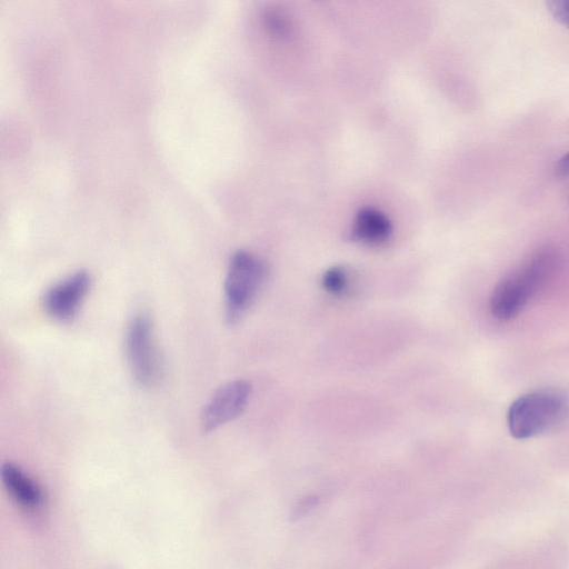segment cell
Instances as JSON below:
<instances>
[{
  "label": "cell",
  "instance_id": "cell-1",
  "mask_svg": "<svg viewBox=\"0 0 569 569\" xmlns=\"http://www.w3.org/2000/svg\"><path fill=\"white\" fill-rule=\"evenodd\" d=\"M559 262L558 252L550 247L530 254L496 284L489 301L492 317L500 321L517 317L553 277Z\"/></svg>",
  "mask_w": 569,
  "mask_h": 569
},
{
  "label": "cell",
  "instance_id": "cell-2",
  "mask_svg": "<svg viewBox=\"0 0 569 569\" xmlns=\"http://www.w3.org/2000/svg\"><path fill=\"white\" fill-rule=\"evenodd\" d=\"M567 411L565 398L551 390L526 393L508 409L507 423L516 439L535 437L562 420Z\"/></svg>",
  "mask_w": 569,
  "mask_h": 569
},
{
  "label": "cell",
  "instance_id": "cell-3",
  "mask_svg": "<svg viewBox=\"0 0 569 569\" xmlns=\"http://www.w3.org/2000/svg\"><path fill=\"white\" fill-rule=\"evenodd\" d=\"M266 277L267 267L259 257L244 250L232 254L224 279L226 318L229 323L242 317Z\"/></svg>",
  "mask_w": 569,
  "mask_h": 569
},
{
  "label": "cell",
  "instance_id": "cell-4",
  "mask_svg": "<svg viewBox=\"0 0 569 569\" xmlns=\"http://www.w3.org/2000/svg\"><path fill=\"white\" fill-rule=\"evenodd\" d=\"M126 355L132 376L144 387H151L162 377V360L156 345L148 315H136L126 333Z\"/></svg>",
  "mask_w": 569,
  "mask_h": 569
},
{
  "label": "cell",
  "instance_id": "cell-5",
  "mask_svg": "<svg viewBox=\"0 0 569 569\" xmlns=\"http://www.w3.org/2000/svg\"><path fill=\"white\" fill-rule=\"evenodd\" d=\"M251 386L242 379L221 386L204 405L201 412V428L210 432L237 418L247 407Z\"/></svg>",
  "mask_w": 569,
  "mask_h": 569
},
{
  "label": "cell",
  "instance_id": "cell-6",
  "mask_svg": "<svg viewBox=\"0 0 569 569\" xmlns=\"http://www.w3.org/2000/svg\"><path fill=\"white\" fill-rule=\"evenodd\" d=\"M91 282L88 271L78 270L54 283L42 298L47 315L59 321L71 320L88 295Z\"/></svg>",
  "mask_w": 569,
  "mask_h": 569
},
{
  "label": "cell",
  "instance_id": "cell-7",
  "mask_svg": "<svg viewBox=\"0 0 569 569\" xmlns=\"http://www.w3.org/2000/svg\"><path fill=\"white\" fill-rule=\"evenodd\" d=\"M392 233V224L388 217L375 208L360 209L351 227L352 239L367 244L386 242Z\"/></svg>",
  "mask_w": 569,
  "mask_h": 569
},
{
  "label": "cell",
  "instance_id": "cell-8",
  "mask_svg": "<svg viewBox=\"0 0 569 569\" xmlns=\"http://www.w3.org/2000/svg\"><path fill=\"white\" fill-rule=\"evenodd\" d=\"M1 477L6 488L18 503L30 509L41 506L43 495L40 487L19 467L10 462L4 463L1 468Z\"/></svg>",
  "mask_w": 569,
  "mask_h": 569
},
{
  "label": "cell",
  "instance_id": "cell-9",
  "mask_svg": "<svg viewBox=\"0 0 569 569\" xmlns=\"http://www.w3.org/2000/svg\"><path fill=\"white\" fill-rule=\"evenodd\" d=\"M349 273L342 266L327 269L321 278L323 289L332 296H342L349 288Z\"/></svg>",
  "mask_w": 569,
  "mask_h": 569
},
{
  "label": "cell",
  "instance_id": "cell-10",
  "mask_svg": "<svg viewBox=\"0 0 569 569\" xmlns=\"http://www.w3.org/2000/svg\"><path fill=\"white\" fill-rule=\"evenodd\" d=\"M547 9L559 23L569 29V0L549 1Z\"/></svg>",
  "mask_w": 569,
  "mask_h": 569
},
{
  "label": "cell",
  "instance_id": "cell-11",
  "mask_svg": "<svg viewBox=\"0 0 569 569\" xmlns=\"http://www.w3.org/2000/svg\"><path fill=\"white\" fill-rule=\"evenodd\" d=\"M319 498L317 496H308L302 498L293 509L292 516L295 518L302 517L308 513L313 507L317 506Z\"/></svg>",
  "mask_w": 569,
  "mask_h": 569
},
{
  "label": "cell",
  "instance_id": "cell-12",
  "mask_svg": "<svg viewBox=\"0 0 569 569\" xmlns=\"http://www.w3.org/2000/svg\"><path fill=\"white\" fill-rule=\"evenodd\" d=\"M556 171L561 177L569 174V151L558 160Z\"/></svg>",
  "mask_w": 569,
  "mask_h": 569
}]
</instances>
